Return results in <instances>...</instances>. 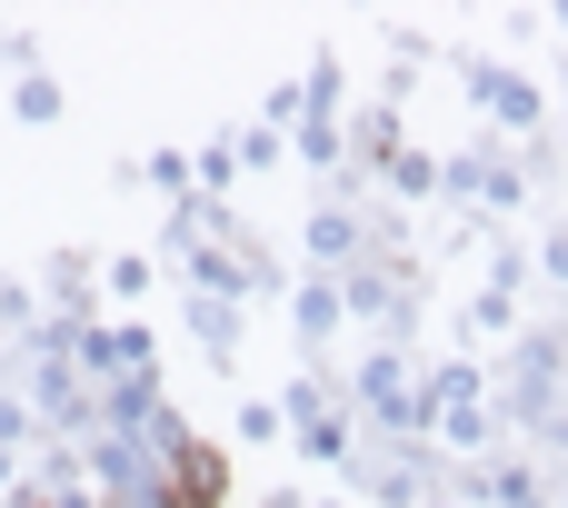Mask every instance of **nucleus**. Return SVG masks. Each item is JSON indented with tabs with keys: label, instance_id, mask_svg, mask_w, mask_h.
Here are the masks:
<instances>
[{
	"label": "nucleus",
	"instance_id": "f257e3e1",
	"mask_svg": "<svg viewBox=\"0 0 568 508\" xmlns=\"http://www.w3.org/2000/svg\"><path fill=\"white\" fill-rule=\"evenodd\" d=\"M220 479H230V459H220L210 439H190L180 469H170V508H220Z\"/></svg>",
	"mask_w": 568,
	"mask_h": 508
}]
</instances>
